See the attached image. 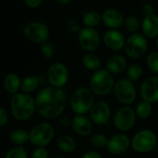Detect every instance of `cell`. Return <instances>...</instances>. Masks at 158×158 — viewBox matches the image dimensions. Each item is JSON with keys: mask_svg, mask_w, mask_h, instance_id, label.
<instances>
[{"mask_svg": "<svg viewBox=\"0 0 158 158\" xmlns=\"http://www.w3.org/2000/svg\"><path fill=\"white\" fill-rule=\"evenodd\" d=\"M37 113L46 118L55 119L66 109L67 96L61 88L48 86L42 89L35 97Z\"/></svg>", "mask_w": 158, "mask_h": 158, "instance_id": "cell-1", "label": "cell"}, {"mask_svg": "<svg viewBox=\"0 0 158 158\" xmlns=\"http://www.w3.org/2000/svg\"><path fill=\"white\" fill-rule=\"evenodd\" d=\"M36 111V102L29 94L19 92L13 94L10 99V112L18 121L29 120Z\"/></svg>", "mask_w": 158, "mask_h": 158, "instance_id": "cell-2", "label": "cell"}, {"mask_svg": "<svg viewBox=\"0 0 158 158\" xmlns=\"http://www.w3.org/2000/svg\"><path fill=\"white\" fill-rule=\"evenodd\" d=\"M94 94L90 88L80 87L76 89L69 99V106L76 115H85L90 112L95 104Z\"/></svg>", "mask_w": 158, "mask_h": 158, "instance_id": "cell-3", "label": "cell"}, {"mask_svg": "<svg viewBox=\"0 0 158 158\" xmlns=\"http://www.w3.org/2000/svg\"><path fill=\"white\" fill-rule=\"evenodd\" d=\"M114 77L106 69H100L94 71L89 81V88L97 96H106L109 94L115 86Z\"/></svg>", "mask_w": 158, "mask_h": 158, "instance_id": "cell-4", "label": "cell"}, {"mask_svg": "<svg viewBox=\"0 0 158 158\" xmlns=\"http://www.w3.org/2000/svg\"><path fill=\"white\" fill-rule=\"evenodd\" d=\"M158 144L157 136L151 130H142L138 131L131 140V148L139 154L152 152Z\"/></svg>", "mask_w": 158, "mask_h": 158, "instance_id": "cell-5", "label": "cell"}, {"mask_svg": "<svg viewBox=\"0 0 158 158\" xmlns=\"http://www.w3.org/2000/svg\"><path fill=\"white\" fill-rule=\"evenodd\" d=\"M55 128L49 122H41L30 131V142L36 147H45L53 141Z\"/></svg>", "mask_w": 158, "mask_h": 158, "instance_id": "cell-6", "label": "cell"}, {"mask_svg": "<svg viewBox=\"0 0 158 158\" xmlns=\"http://www.w3.org/2000/svg\"><path fill=\"white\" fill-rule=\"evenodd\" d=\"M113 93L117 100L125 106H131L137 98V92L133 81L127 78L120 79L116 81Z\"/></svg>", "mask_w": 158, "mask_h": 158, "instance_id": "cell-7", "label": "cell"}, {"mask_svg": "<svg viewBox=\"0 0 158 158\" xmlns=\"http://www.w3.org/2000/svg\"><path fill=\"white\" fill-rule=\"evenodd\" d=\"M24 37L33 44H44L48 41L50 30L46 24L42 21H31L27 23L22 30Z\"/></svg>", "mask_w": 158, "mask_h": 158, "instance_id": "cell-8", "label": "cell"}, {"mask_svg": "<svg viewBox=\"0 0 158 158\" xmlns=\"http://www.w3.org/2000/svg\"><path fill=\"white\" fill-rule=\"evenodd\" d=\"M148 49L147 38L141 33H132L126 40L124 51L130 58L138 59L142 57Z\"/></svg>", "mask_w": 158, "mask_h": 158, "instance_id": "cell-9", "label": "cell"}, {"mask_svg": "<svg viewBox=\"0 0 158 158\" xmlns=\"http://www.w3.org/2000/svg\"><path fill=\"white\" fill-rule=\"evenodd\" d=\"M136 112L135 109L129 106L120 107L113 117V125L114 127L121 131L126 132L131 131L136 122Z\"/></svg>", "mask_w": 158, "mask_h": 158, "instance_id": "cell-10", "label": "cell"}, {"mask_svg": "<svg viewBox=\"0 0 158 158\" xmlns=\"http://www.w3.org/2000/svg\"><path fill=\"white\" fill-rule=\"evenodd\" d=\"M78 42L84 51L94 52L99 47L101 38L95 28L83 27L78 33Z\"/></svg>", "mask_w": 158, "mask_h": 158, "instance_id": "cell-11", "label": "cell"}, {"mask_svg": "<svg viewBox=\"0 0 158 158\" xmlns=\"http://www.w3.org/2000/svg\"><path fill=\"white\" fill-rule=\"evenodd\" d=\"M47 80L50 86L62 89L69 81V69L66 65L61 62L52 64L47 70Z\"/></svg>", "mask_w": 158, "mask_h": 158, "instance_id": "cell-12", "label": "cell"}, {"mask_svg": "<svg viewBox=\"0 0 158 158\" xmlns=\"http://www.w3.org/2000/svg\"><path fill=\"white\" fill-rule=\"evenodd\" d=\"M111 118V108L105 101H96L90 111V118L94 124L106 125Z\"/></svg>", "mask_w": 158, "mask_h": 158, "instance_id": "cell-13", "label": "cell"}, {"mask_svg": "<svg viewBox=\"0 0 158 158\" xmlns=\"http://www.w3.org/2000/svg\"><path fill=\"white\" fill-rule=\"evenodd\" d=\"M130 146H131V141L130 138L124 133H118L108 140L106 148L111 155L119 156L126 153Z\"/></svg>", "mask_w": 158, "mask_h": 158, "instance_id": "cell-14", "label": "cell"}, {"mask_svg": "<svg viewBox=\"0 0 158 158\" xmlns=\"http://www.w3.org/2000/svg\"><path fill=\"white\" fill-rule=\"evenodd\" d=\"M143 100L151 104L158 103V76H153L145 79L140 89Z\"/></svg>", "mask_w": 158, "mask_h": 158, "instance_id": "cell-15", "label": "cell"}, {"mask_svg": "<svg viewBox=\"0 0 158 158\" xmlns=\"http://www.w3.org/2000/svg\"><path fill=\"white\" fill-rule=\"evenodd\" d=\"M103 40L107 49L117 52L124 49L127 39L121 31L118 30H108L105 32Z\"/></svg>", "mask_w": 158, "mask_h": 158, "instance_id": "cell-16", "label": "cell"}, {"mask_svg": "<svg viewBox=\"0 0 158 158\" xmlns=\"http://www.w3.org/2000/svg\"><path fill=\"white\" fill-rule=\"evenodd\" d=\"M123 14L116 8H107L102 13V22L110 30H117L124 24Z\"/></svg>", "mask_w": 158, "mask_h": 158, "instance_id": "cell-17", "label": "cell"}, {"mask_svg": "<svg viewBox=\"0 0 158 158\" xmlns=\"http://www.w3.org/2000/svg\"><path fill=\"white\" fill-rule=\"evenodd\" d=\"M70 126L72 131L80 136H89L93 131V121L85 115H75Z\"/></svg>", "mask_w": 158, "mask_h": 158, "instance_id": "cell-18", "label": "cell"}, {"mask_svg": "<svg viewBox=\"0 0 158 158\" xmlns=\"http://www.w3.org/2000/svg\"><path fill=\"white\" fill-rule=\"evenodd\" d=\"M142 30L143 35L149 39H155L158 36V15L152 14L144 16L142 21Z\"/></svg>", "mask_w": 158, "mask_h": 158, "instance_id": "cell-19", "label": "cell"}, {"mask_svg": "<svg viewBox=\"0 0 158 158\" xmlns=\"http://www.w3.org/2000/svg\"><path fill=\"white\" fill-rule=\"evenodd\" d=\"M127 65L128 62L125 56H123L122 55L115 54L108 57L106 63V68L112 74H118L122 73L128 69Z\"/></svg>", "mask_w": 158, "mask_h": 158, "instance_id": "cell-20", "label": "cell"}, {"mask_svg": "<svg viewBox=\"0 0 158 158\" xmlns=\"http://www.w3.org/2000/svg\"><path fill=\"white\" fill-rule=\"evenodd\" d=\"M21 85V80L19 75L15 73H9L4 78V88L6 93L10 94H16L19 93Z\"/></svg>", "mask_w": 158, "mask_h": 158, "instance_id": "cell-21", "label": "cell"}, {"mask_svg": "<svg viewBox=\"0 0 158 158\" xmlns=\"http://www.w3.org/2000/svg\"><path fill=\"white\" fill-rule=\"evenodd\" d=\"M56 146L61 152L66 154H71L75 152L77 144L73 137L69 134H62L56 140Z\"/></svg>", "mask_w": 158, "mask_h": 158, "instance_id": "cell-22", "label": "cell"}, {"mask_svg": "<svg viewBox=\"0 0 158 158\" xmlns=\"http://www.w3.org/2000/svg\"><path fill=\"white\" fill-rule=\"evenodd\" d=\"M81 62L83 67L88 69V70H92V71H96L98 69H101L102 66V61L101 58L99 57L98 55L93 53V52H88L86 53L82 58H81Z\"/></svg>", "mask_w": 158, "mask_h": 158, "instance_id": "cell-23", "label": "cell"}, {"mask_svg": "<svg viewBox=\"0 0 158 158\" xmlns=\"http://www.w3.org/2000/svg\"><path fill=\"white\" fill-rule=\"evenodd\" d=\"M9 140L16 146H23L30 141V132L22 128L15 129L9 133Z\"/></svg>", "mask_w": 158, "mask_h": 158, "instance_id": "cell-24", "label": "cell"}, {"mask_svg": "<svg viewBox=\"0 0 158 158\" xmlns=\"http://www.w3.org/2000/svg\"><path fill=\"white\" fill-rule=\"evenodd\" d=\"M81 16L82 22L85 27L95 28L100 24V22H102V14H100L98 11H84Z\"/></svg>", "mask_w": 158, "mask_h": 158, "instance_id": "cell-25", "label": "cell"}, {"mask_svg": "<svg viewBox=\"0 0 158 158\" xmlns=\"http://www.w3.org/2000/svg\"><path fill=\"white\" fill-rule=\"evenodd\" d=\"M39 85V79L37 76L29 75L24 77L21 80L20 91L24 94H31L33 93Z\"/></svg>", "mask_w": 158, "mask_h": 158, "instance_id": "cell-26", "label": "cell"}, {"mask_svg": "<svg viewBox=\"0 0 158 158\" xmlns=\"http://www.w3.org/2000/svg\"><path fill=\"white\" fill-rule=\"evenodd\" d=\"M135 112H136L137 118H139L141 119H146L153 113L152 104L145 100H142L141 102H139L137 104V106L135 107Z\"/></svg>", "mask_w": 158, "mask_h": 158, "instance_id": "cell-27", "label": "cell"}, {"mask_svg": "<svg viewBox=\"0 0 158 158\" xmlns=\"http://www.w3.org/2000/svg\"><path fill=\"white\" fill-rule=\"evenodd\" d=\"M143 67L138 63L131 64L127 69V72H126L127 79H129L131 81H137L139 79H141V77L143 76Z\"/></svg>", "mask_w": 158, "mask_h": 158, "instance_id": "cell-28", "label": "cell"}, {"mask_svg": "<svg viewBox=\"0 0 158 158\" xmlns=\"http://www.w3.org/2000/svg\"><path fill=\"white\" fill-rule=\"evenodd\" d=\"M108 140L107 137L103 134V133H94L91 135L90 137V143L91 144L95 147V148H104L107 146L108 143Z\"/></svg>", "mask_w": 158, "mask_h": 158, "instance_id": "cell-29", "label": "cell"}, {"mask_svg": "<svg viewBox=\"0 0 158 158\" xmlns=\"http://www.w3.org/2000/svg\"><path fill=\"white\" fill-rule=\"evenodd\" d=\"M123 25L126 28V30L131 33H137L138 30L140 29V21L137 19V17L133 15H130L126 17Z\"/></svg>", "mask_w": 158, "mask_h": 158, "instance_id": "cell-30", "label": "cell"}, {"mask_svg": "<svg viewBox=\"0 0 158 158\" xmlns=\"http://www.w3.org/2000/svg\"><path fill=\"white\" fill-rule=\"evenodd\" d=\"M4 158H28V153L22 146H14L6 153Z\"/></svg>", "mask_w": 158, "mask_h": 158, "instance_id": "cell-31", "label": "cell"}, {"mask_svg": "<svg viewBox=\"0 0 158 158\" xmlns=\"http://www.w3.org/2000/svg\"><path fill=\"white\" fill-rule=\"evenodd\" d=\"M146 65L152 72L158 74V51H154L148 55Z\"/></svg>", "mask_w": 158, "mask_h": 158, "instance_id": "cell-32", "label": "cell"}, {"mask_svg": "<svg viewBox=\"0 0 158 158\" xmlns=\"http://www.w3.org/2000/svg\"><path fill=\"white\" fill-rule=\"evenodd\" d=\"M40 51H41V55L46 59H51L55 56V53H56L54 44L48 41L41 44Z\"/></svg>", "mask_w": 158, "mask_h": 158, "instance_id": "cell-33", "label": "cell"}, {"mask_svg": "<svg viewBox=\"0 0 158 158\" xmlns=\"http://www.w3.org/2000/svg\"><path fill=\"white\" fill-rule=\"evenodd\" d=\"M65 26H66L67 31H69V32H72V33H79L81 31V30L82 29L81 27V24L79 23V21L76 19H73L67 20Z\"/></svg>", "mask_w": 158, "mask_h": 158, "instance_id": "cell-34", "label": "cell"}, {"mask_svg": "<svg viewBox=\"0 0 158 158\" xmlns=\"http://www.w3.org/2000/svg\"><path fill=\"white\" fill-rule=\"evenodd\" d=\"M31 158H50L49 153L45 147H36L31 153Z\"/></svg>", "mask_w": 158, "mask_h": 158, "instance_id": "cell-35", "label": "cell"}, {"mask_svg": "<svg viewBox=\"0 0 158 158\" xmlns=\"http://www.w3.org/2000/svg\"><path fill=\"white\" fill-rule=\"evenodd\" d=\"M8 122V113L4 107H0V127H5Z\"/></svg>", "mask_w": 158, "mask_h": 158, "instance_id": "cell-36", "label": "cell"}, {"mask_svg": "<svg viewBox=\"0 0 158 158\" xmlns=\"http://www.w3.org/2000/svg\"><path fill=\"white\" fill-rule=\"evenodd\" d=\"M44 0H24V4L29 8H37L43 4Z\"/></svg>", "mask_w": 158, "mask_h": 158, "instance_id": "cell-37", "label": "cell"}, {"mask_svg": "<svg viewBox=\"0 0 158 158\" xmlns=\"http://www.w3.org/2000/svg\"><path fill=\"white\" fill-rule=\"evenodd\" d=\"M142 11L144 16L152 15V14H154V6L150 3H145L142 6Z\"/></svg>", "mask_w": 158, "mask_h": 158, "instance_id": "cell-38", "label": "cell"}, {"mask_svg": "<svg viewBox=\"0 0 158 158\" xmlns=\"http://www.w3.org/2000/svg\"><path fill=\"white\" fill-rule=\"evenodd\" d=\"M81 158H103L101 154L96 151H89L82 155Z\"/></svg>", "mask_w": 158, "mask_h": 158, "instance_id": "cell-39", "label": "cell"}, {"mask_svg": "<svg viewBox=\"0 0 158 158\" xmlns=\"http://www.w3.org/2000/svg\"><path fill=\"white\" fill-rule=\"evenodd\" d=\"M58 4H60V5H62V6H67V5H69L70 2H71V0H56Z\"/></svg>", "mask_w": 158, "mask_h": 158, "instance_id": "cell-40", "label": "cell"}, {"mask_svg": "<svg viewBox=\"0 0 158 158\" xmlns=\"http://www.w3.org/2000/svg\"><path fill=\"white\" fill-rule=\"evenodd\" d=\"M156 47H157V50H158V36L156 37Z\"/></svg>", "mask_w": 158, "mask_h": 158, "instance_id": "cell-41", "label": "cell"}, {"mask_svg": "<svg viewBox=\"0 0 158 158\" xmlns=\"http://www.w3.org/2000/svg\"><path fill=\"white\" fill-rule=\"evenodd\" d=\"M52 158H66V157H64V156H54V157H52Z\"/></svg>", "mask_w": 158, "mask_h": 158, "instance_id": "cell-42", "label": "cell"}, {"mask_svg": "<svg viewBox=\"0 0 158 158\" xmlns=\"http://www.w3.org/2000/svg\"><path fill=\"white\" fill-rule=\"evenodd\" d=\"M156 151H157V154H158V144H157V146H156Z\"/></svg>", "mask_w": 158, "mask_h": 158, "instance_id": "cell-43", "label": "cell"}]
</instances>
